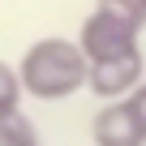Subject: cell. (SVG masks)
<instances>
[{
    "label": "cell",
    "instance_id": "cell-1",
    "mask_svg": "<svg viewBox=\"0 0 146 146\" xmlns=\"http://www.w3.org/2000/svg\"><path fill=\"white\" fill-rule=\"evenodd\" d=\"M86 73H90V60L82 56L78 39H60V35L30 43L22 64H17L22 90L30 99H43V103H60L69 95H78L86 86Z\"/></svg>",
    "mask_w": 146,
    "mask_h": 146
},
{
    "label": "cell",
    "instance_id": "cell-2",
    "mask_svg": "<svg viewBox=\"0 0 146 146\" xmlns=\"http://www.w3.org/2000/svg\"><path fill=\"white\" fill-rule=\"evenodd\" d=\"M142 82H146L142 47H137V52H125V56H112V60H95V64H90V73H86V90H90V95H99L103 103L129 99Z\"/></svg>",
    "mask_w": 146,
    "mask_h": 146
},
{
    "label": "cell",
    "instance_id": "cell-3",
    "mask_svg": "<svg viewBox=\"0 0 146 146\" xmlns=\"http://www.w3.org/2000/svg\"><path fill=\"white\" fill-rule=\"evenodd\" d=\"M78 47L82 56L95 64V60H112V56H125V52H137V30H129L125 22L90 9L82 30H78Z\"/></svg>",
    "mask_w": 146,
    "mask_h": 146
},
{
    "label": "cell",
    "instance_id": "cell-4",
    "mask_svg": "<svg viewBox=\"0 0 146 146\" xmlns=\"http://www.w3.org/2000/svg\"><path fill=\"white\" fill-rule=\"evenodd\" d=\"M90 137H95V146H146V129L129 99L103 103L90 120Z\"/></svg>",
    "mask_w": 146,
    "mask_h": 146
},
{
    "label": "cell",
    "instance_id": "cell-5",
    "mask_svg": "<svg viewBox=\"0 0 146 146\" xmlns=\"http://www.w3.org/2000/svg\"><path fill=\"white\" fill-rule=\"evenodd\" d=\"M0 146H39V129L26 112H13L0 120Z\"/></svg>",
    "mask_w": 146,
    "mask_h": 146
},
{
    "label": "cell",
    "instance_id": "cell-6",
    "mask_svg": "<svg viewBox=\"0 0 146 146\" xmlns=\"http://www.w3.org/2000/svg\"><path fill=\"white\" fill-rule=\"evenodd\" d=\"M22 78H17V69L9 64V60H0V120L5 116H13V112H22Z\"/></svg>",
    "mask_w": 146,
    "mask_h": 146
},
{
    "label": "cell",
    "instance_id": "cell-7",
    "mask_svg": "<svg viewBox=\"0 0 146 146\" xmlns=\"http://www.w3.org/2000/svg\"><path fill=\"white\" fill-rule=\"evenodd\" d=\"M95 9L108 13V17H116V22H125L129 30H142L146 26V5H142V0H95Z\"/></svg>",
    "mask_w": 146,
    "mask_h": 146
},
{
    "label": "cell",
    "instance_id": "cell-8",
    "mask_svg": "<svg viewBox=\"0 0 146 146\" xmlns=\"http://www.w3.org/2000/svg\"><path fill=\"white\" fill-rule=\"evenodd\" d=\"M129 103H133V112H137V120H142V129H146V82L129 95Z\"/></svg>",
    "mask_w": 146,
    "mask_h": 146
},
{
    "label": "cell",
    "instance_id": "cell-9",
    "mask_svg": "<svg viewBox=\"0 0 146 146\" xmlns=\"http://www.w3.org/2000/svg\"><path fill=\"white\" fill-rule=\"evenodd\" d=\"M142 5H146V0H142Z\"/></svg>",
    "mask_w": 146,
    "mask_h": 146
}]
</instances>
